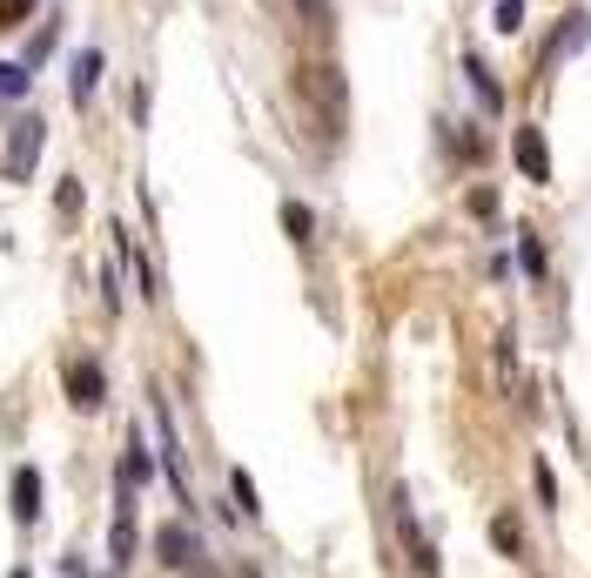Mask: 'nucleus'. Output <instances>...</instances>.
<instances>
[{"instance_id":"obj_1","label":"nucleus","mask_w":591,"mask_h":578,"mask_svg":"<svg viewBox=\"0 0 591 578\" xmlns=\"http://www.w3.org/2000/svg\"><path fill=\"white\" fill-rule=\"evenodd\" d=\"M41 141H48V128H41L34 115H28V122H14V141H8V176H14V182H28V176H34Z\"/></svg>"},{"instance_id":"obj_2","label":"nucleus","mask_w":591,"mask_h":578,"mask_svg":"<svg viewBox=\"0 0 591 578\" xmlns=\"http://www.w3.org/2000/svg\"><path fill=\"white\" fill-rule=\"evenodd\" d=\"M155 558L176 565V571H189V565L202 558V538H196L189 525H161V532H155Z\"/></svg>"},{"instance_id":"obj_3","label":"nucleus","mask_w":591,"mask_h":578,"mask_svg":"<svg viewBox=\"0 0 591 578\" xmlns=\"http://www.w3.org/2000/svg\"><path fill=\"white\" fill-rule=\"evenodd\" d=\"M14 518H21V525H34V518H41V471H34V464H21V471H14Z\"/></svg>"},{"instance_id":"obj_4","label":"nucleus","mask_w":591,"mask_h":578,"mask_svg":"<svg viewBox=\"0 0 591 578\" xmlns=\"http://www.w3.org/2000/svg\"><path fill=\"white\" fill-rule=\"evenodd\" d=\"M102 390H108V383H102V370H95V364H74V370H67V397H74L81 410H95V403H102Z\"/></svg>"},{"instance_id":"obj_5","label":"nucleus","mask_w":591,"mask_h":578,"mask_svg":"<svg viewBox=\"0 0 591 578\" xmlns=\"http://www.w3.org/2000/svg\"><path fill=\"white\" fill-rule=\"evenodd\" d=\"M128 498H135V491H122V512H115V532H108L115 565H128V558H135V518H128Z\"/></svg>"},{"instance_id":"obj_6","label":"nucleus","mask_w":591,"mask_h":578,"mask_svg":"<svg viewBox=\"0 0 591 578\" xmlns=\"http://www.w3.org/2000/svg\"><path fill=\"white\" fill-rule=\"evenodd\" d=\"M95 81H102V54H95V48H81V54H74V102H81V108H88Z\"/></svg>"},{"instance_id":"obj_7","label":"nucleus","mask_w":591,"mask_h":578,"mask_svg":"<svg viewBox=\"0 0 591 578\" xmlns=\"http://www.w3.org/2000/svg\"><path fill=\"white\" fill-rule=\"evenodd\" d=\"M518 169H525V176H531V182H545V176H551V155H545V141H538V135H531V128H525V135H518Z\"/></svg>"},{"instance_id":"obj_8","label":"nucleus","mask_w":591,"mask_h":578,"mask_svg":"<svg viewBox=\"0 0 591 578\" xmlns=\"http://www.w3.org/2000/svg\"><path fill=\"white\" fill-rule=\"evenodd\" d=\"M28 95V67L21 61H0V102H21Z\"/></svg>"},{"instance_id":"obj_9","label":"nucleus","mask_w":591,"mask_h":578,"mask_svg":"<svg viewBox=\"0 0 591 578\" xmlns=\"http://www.w3.org/2000/svg\"><path fill=\"white\" fill-rule=\"evenodd\" d=\"M229 491H235V512L256 518V484H249V471H229Z\"/></svg>"},{"instance_id":"obj_10","label":"nucleus","mask_w":591,"mask_h":578,"mask_svg":"<svg viewBox=\"0 0 591 578\" xmlns=\"http://www.w3.org/2000/svg\"><path fill=\"white\" fill-rule=\"evenodd\" d=\"M141 477H148V451H141V444H135V451H128V458H122V491H135V484H141Z\"/></svg>"},{"instance_id":"obj_11","label":"nucleus","mask_w":591,"mask_h":578,"mask_svg":"<svg viewBox=\"0 0 591 578\" xmlns=\"http://www.w3.org/2000/svg\"><path fill=\"white\" fill-rule=\"evenodd\" d=\"M283 222H289V235H296V242H309V229H316V222H309V209H303V202H289V209H283Z\"/></svg>"},{"instance_id":"obj_12","label":"nucleus","mask_w":591,"mask_h":578,"mask_svg":"<svg viewBox=\"0 0 591 578\" xmlns=\"http://www.w3.org/2000/svg\"><path fill=\"white\" fill-rule=\"evenodd\" d=\"M497 28H504V34L525 28V0H497Z\"/></svg>"},{"instance_id":"obj_13","label":"nucleus","mask_w":591,"mask_h":578,"mask_svg":"<svg viewBox=\"0 0 591 578\" xmlns=\"http://www.w3.org/2000/svg\"><path fill=\"white\" fill-rule=\"evenodd\" d=\"M34 8V0H0V34H8V28H21V14Z\"/></svg>"},{"instance_id":"obj_14","label":"nucleus","mask_w":591,"mask_h":578,"mask_svg":"<svg viewBox=\"0 0 591 578\" xmlns=\"http://www.w3.org/2000/svg\"><path fill=\"white\" fill-rule=\"evenodd\" d=\"M54 202H61V216H81V182H61V196H54Z\"/></svg>"},{"instance_id":"obj_15","label":"nucleus","mask_w":591,"mask_h":578,"mask_svg":"<svg viewBox=\"0 0 591 578\" xmlns=\"http://www.w3.org/2000/svg\"><path fill=\"white\" fill-rule=\"evenodd\" d=\"M303 8H309V14H316V8H323V0H303Z\"/></svg>"},{"instance_id":"obj_16","label":"nucleus","mask_w":591,"mask_h":578,"mask_svg":"<svg viewBox=\"0 0 591 578\" xmlns=\"http://www.w3.org/2000/svg\"><path fill=\"white\" fill-rule=\"evenodd\" d=\"M14 578H28V571H14Z\"/></svg>"}]
</instances>
